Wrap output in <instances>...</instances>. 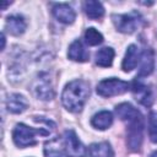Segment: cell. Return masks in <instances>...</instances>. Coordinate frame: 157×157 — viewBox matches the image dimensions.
Wrapping results in <instances>:
<instances>
[{"label": "cell", "mask_w": 157, "mask_h": 157, "mask_svg": "<svg viewBox=\"0 0 157 157\" xmlns=\"http://www.w3.org/2000/svg\"><path fill=\"white\" fill-rule=\"evenodd\" d=\"M90 157H114V151L109 142H94L88 147Z\"/></svg>", "instance_id": "17"}, {"label": "cell", "mask_w": 157, "mask_h": 157, "mask_svg": "<svg viewBox=\"0 0 157 157\" xmlns=\"http://www.w3.org/2000/svg\"><path fill=\"white\" fill-rule=\"evenodd\" d=\"M44 156L45 157H67L63 137L53 139V140L45 142V145H44Z\"/></svg>", "instance_id": "13"}, {"label": "cell", "mask_w": 157, "mask_h": 157, "mask_svg": "<svg viewBox=\"0 0 157 157\" xmlns=\"http://www.w3.org/2000/svg\"><path fill=\"white\" fill-rule=\"evenodd\" d=\"M9 4H10V2H4V4H2V7H1V10H5V7H6Z\"/></svg>", "instance_id": "23"}, {"label": "cell", "mask_w": 157, "mask_h": 157, "mask_svg": "<svg viewBox=\"0 0 157 157\" xmlns=\"http://www.w3.org/2000/svg\"><path fill=\"white\" fill-rule=\"evenodd\" d=\"M49 135V130L44 129H33L27 126L26 124H16L12 131V140L16 146L23 148L28 146H33L37 144V136H47Z\"/></svg>", "instance_id": "3"}, {"label": "cell", "mask_w": 157, "mask_h": 157, "mask_svg": "<svg viewBox=\"0 0 157 157\" xmlns=\"http://www.w3.org/2000/svg\"><path fill=\"white\" fill-rule=\"evenodd\" d=\"M113 124V114L109 110H101L91 119V125L98 130H105Z\"/></svg>", "instance_id": "16"}, {"label": "cell", "mask_w": 157, "mask_h": 157, "mask_svg": "<svg viewBox=\"0 0 157 157\" xmlns=\"http://www.w3.org/2000/svg\"><path fill=\"white\" fill-rule=\"evenodd\" d=\"M65 151L67 157H85L87 153L86 147L80 141L74 130H66L63 136Z\"/></svg>", "instance_id": "6"}, {"label": "cell", "mask_w": 157, "mask_h": 157, "mask_svg": "<svg viewBox=\"0 0 157 157\" xmlns=\"http://www.w3.org/2000/svg\"><path fill=\"white\" fill-rule=\"evenodd\" d=\"M129 90V83L117 77H109L102 80L97 85V93L102 97H113L125 93Z\"/></svg>", "instance_id": "5"}, {"label": "cell", "mask_w": 157, "mask_h": 157, "mask_svg": "<svg viewBox=\"0 0 157 157\" xmlns=\"http://www.w3.org/2000/svg\"><path fill=\"white\" fill-rule=\"evenodd\" d=\"M32 91L34 93V96L38 99L42 101H50L54 98V90L52 88L50 82L45 78V77H39L34 81Z\"/></svg>", "instance_id": "9"}, {"label": "cell", "mask_w": 157, "mask_h": 157, "mask_svg": "<svg viewBox=\"0 0 157 157\" xmlns=\"http://www.w3.org/2000/svg\"><path fill=\"white\" fill-rule=\"evenodd\" d=\"M140 69H139V77H144V76H148L152 74L153 69H155V56H153V52L150 48H146L142 53H141V58H140Z\"/></svg>", "instance_id": "12"}, {"label": "cell", "mask_w": 157, "mask_h": 157, "mask_svg": "<svg viewBox=\"0 0 157 157\" xmlns=\"http://www.w3.org/2000/svg\"><path fill=\"white\" fill-rule=\"evenodd\" d=\"M118 118L126 123V144L132 152H139L144 139V118L130 103H120L115 107Z\"/></svg>", "instance_id": "1"}, {"label": "cell", "mask_w": 157, "mask_h": 157, "mask_svg": "<svg viewBox=\"0 0 157 157\" xmlns=\"http://www.w3.org/2000/svg\"><path fill=\"white\" fill-rule=\"evenodd\" d=\"M112 21L115 26V28L121 33H134L141 25L142 17L139 12L132 11L130 13H123V15H113Z\"/></svg>", "instance_id": "4"}, {"label": "cell", "mask_w": 157, "mask_h": 157, "mask_svg": "<svg viewBox=\"0 0 157 157\" xmlns=\"http://www.w3.org/2000/svg\"><path fill=\"white\" fill-rule=\"evenodd\" d=\"M85 40L88 45L91 47H94V45H98L103 42V36L101 32H98L96 28L93 27H90L86 29L85 32Z\"/></svg>", "instance_id": "20"}, {"label": "cell", "mask_w": 157, "mask_h": 157, "mask_svg": "<svg viewBox=\"0 0 157 157\" xmlns=\"http://www.w3.org/2000/svg\"><path fill=\"white\" fill-rule=\"evenodd\" d=\"M140 58H141V54L139 52V48L137 45L135 44H130L126 49V53H125V56L123 59V63H121V69L125 71V72H129L131 70H134L139 61H140Z\"/></svg>", "instance_id": "10"}, {"label": "cell", "mask_w": 157, "mask_h": 157, "mask_svg": "<svg viewBox=\"0 0 157 157\" xmlns=\"http://www.w3.org/2000/svg\"><path fill=\"white\" fill-rule=\"evenodd\" d=\"M114 50L110 47H104L96 53V64L101 67H109L113 64Z\"/></svg>", "instance_id": "19"}, {"label": "cell", "mask_w": 157, "mask_h": 157, "mask_svg": "<svg viewBox=\"0 0 157 157\" xmlns=\"http://www.w3.org/2000/svg\"><path fill=\"white\" fill-rule=\"evenodd\" d=\"M26 21L22 16L20 15H11L7 17L5 27L7 32L12 36H20L26 31Z\"/></svg>", "instance_id": "15"}, {"label": "cell", "mask_w": 157, "mask_h": 157, "mask_svg": "<svg viewBox=\"0 0 157 157\" xmlns=\"http://www.w3.org/2000/svg\"><path fill=\"white\" fill-rule=\"evenodd\" d=\"M83 10L85 13L92 18V20H97L101 18L104 15V7L99 1L96 0H87L83 2Z\"/></svg>", "instance_id": "18"}, {"label": "cell", "mask_w": 157, "mask_h": 157, "mask_svg": "<svg viewBox=\"0 0 157 157\" xmlns=\"http://www.w3.org/2000/svg\"><path fill=\"white\" fill-rule=\"evenodd\" d=\"M52 12H53V16L59 22L65 23V25H71L76 18L75 10L70 5L64 4V2L55 4L53 6V9H52Z\"/></svg>", "instance_id": "8"}, {"label": "cell", "mask_w": 157, "mask_h": 157, "mask_svg": "<svg viewBox=\"0 0 157 157\" xmlns=\"http://www.w3.org/2000/svg\"><path fill=\"white\" fill-rule=\"evenodd\" d=\"M6 108L10 113L20 114L28 108V101L20 93H12L6 98Z\"/></svg>", "instance_id": "11"}, {"label": "cell", "mask_w": 157, "mask_h": 157, "mask_svg": "<svg viewBox=\"0 0 157 157\" xmlns=\"http://www.w3.org/2000/svg\"><path fill=\"white\" fill-rule=\"evenodd\" d=\"M1 42H2V45H1V49H4V48H5V34H4V33L1 34Z\"/></svg>", "instance_id": "22"}, {"label": "cell", "mask_w": 157, "mask_h": 157, "mask_svg": "<svg viewBox=\"0 0 157 157\" xmlns=\"http://www.w3.org/2000/svg\"><path fill=\"white\" fill-rule=\"evenodd\" d=\"M67 56L69 59L74 60V61H78V63H85L90 59V54L87 52V49L83 47L81 40H74L70 47H69V52H67Z\"/></svg>", "instance_id": "14"}, {"label": "cell", "mask_w": 157, "mask_h": 157, "mask_svg": "<svg viewBox=\"0 0 157 157\" xmlns=\"http://www.w3.org/2000/svg\"><path fill=\"white\" fill-rule=\"evenodd\" d=\"M131 91H132V94H134L135 99L140 104H142L145 107H150L152 104V102H153V94H152L151 88L147 85H145V83L135 80L132 82Z\"/></svg>", "instance_id": "7"}, {"label": "cell", "mask_w": 157, "mask_h": 157, "mask_svg": "<svg viewBox=\"0 0 157 157\" xmlns=\"http://www.w3.org/2000/svg\"><path fill=\"white\" fill-rule=\"evenodd\" d=\"M90 96V85L85 80H74L69 82L61 93L63 105L72 113L80 112Z\"/></svg>", "instance_id": "2"}, {"label": "cell", "mask_w": 157, "mask_h": 157, "mask_svg": "<svg viewBox=\"0 0 157 157\" xmlns=\"http://www.w3.org/2000/svg\"><path fill=\"white\" fill-rule=\"evenodd\" d=\"M151 157H157V151H155V152L151 155Z\"/></svg>", "instance_id": "24"}, {"label": "cell", "mask_w": 157, "mask_h": 157, "mask_svg": "<svg viewBox=\"0 0 157 157\" xmlns=\"http://www.w3.org/2000/svg\"><path fill=\"white\" fill-rule=\"evenodd\" d=\"M148 136L153 144H157V114L151 113L148 118Z\"/></svg>", "instance_id": "21"}]
</instances>
